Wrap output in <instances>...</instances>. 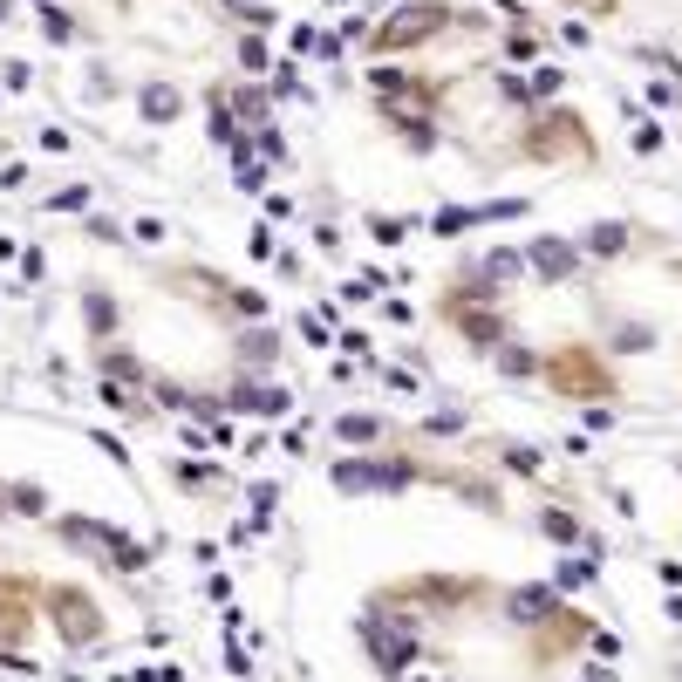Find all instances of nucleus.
<instances>
[{"label":"nucleus","mask_w":682,"mask_h":682,"mask_svg":"<svg viewBox=\"0 0 682 682\" xmlns=\"http://www.w3.org/2000/svg\"><path fill=\"white\" fill-rule=\"evenodd\" d=\"M137 110L151 116V123H171V116L185 110V96H178V89H164V82H151V89L137 96Z\"/></svg>","instance_id":"nucleus-13"},{"label":"nucleus","mask_w":682,"mask_h":682,"mask_svg":"<svg viewBox=\"0 0 682 682\" xmlns=\"http://www.w3.org/2000/svg\"><path fill=\"white\" fill-rule=\"evenodd\" d=\"M532 273H539V280H567L573 266H580V246H567V239H532Z\"/></svg>","instance_id":"nucleus-10"},{"label":"nucleus","mask_w":682,"mask_h":682,"mask_svg":"<svg viewBox=\"0 0 682 682\" xmlns=\"http://www.w3.org/2000/svg\"><path fill=\"white\" fill-rule=\"evenodd\" d=\"M369 232H376L382 246H403V239H410V219H396V212H376V219H369Z\"/></svg>","instance_id":"nucleus-22"},{"label":"nucleus","mask_w":682,"mask_h":682,"mask_svg":"<svg viewBox=\"0 0 682 682\" xmlns=\"http://www.w3.org/2000/svg\"><path fill=\"white\" fill-rule=\"evenodd\" d=\"M35 607H41V587H35V580L0 573V655H21V642L35 635Z\"/></svg>","instance_id":"nucleus-8"},{"label":"nucleus","mask_w":682,"mask_h":682,"mask_svg":"<svg viewBox=\"0 0 682 682\" xmlns=\"http://www.w3.org/2000/svg\"><path fill=\"white\" fill-rule=\"evenodd\" d=\"M82 307H89V328H96V335H110V328H116V301L103 294V287H82Z\"/></svg>","instance_id":"nucleus-18"},{"label":"nucleus","mask_w":682,"mask_h":682,"mask_svg":"<svg viewBox=\"0 0 682 682\" xmlns=\"http://www.w3.org/2000/svg\"><path fill=\"white\" fill-rule=\"evenodd\" d=\"M546 382H553L560 396H587V403L614 396L607 362H601V355H587V348H560V355H546Z\"/></svg>","instance_id":"nucleus-5"},{"label":"nucleus","mask_w":682,"mask_h":682,"mask_svg":"<svg viewBox=\"0 0 682 682\" xmlns=\"http://www.w3.org/2000/svg\"><path fill=\"white\" fill-rule=\"evenodd\" d=\"M457 21H471V14H457L451 0H403L376 35H369V48H376V55H403V48H423L430 35H444Z\"/></svg>","instance_id":"nucleus-1"},{"label":"nucleus","mask_w":682,"mask_h":682,"mask_svg":"<svg viewBox=\"0 0 682 682\" xmlns=\"http://www.w3.org/2000/svg\"><path fill=\"white\" fill-rule=\"evenodd\" d=\"M519 266H526V260H519V253H492V260H485V273H492V280H512Z\"/></svg>","instance_id":"nucleus-24"},{"label":"nucleus","mask_w":682,"mask_h":682,"mask_svg":"<svg viewBox=\"0 0 682 682\" xmlns=\"http://www.w3.org/2000/svg\"><path fill=\"white\" fill-rule=\"evenodd\" d=\"M232 410H260V417H287V410H294V396H287V389H253V382H239V389H232Z\"/></svg>","instance_id":"nucleus-11"},{"label":"nucleus","mask_w":682,"mask_h":682,"mask_svg":"<svg viewBox=\"0 0 682 682\" xmlns=\"http://www.w3.org/2000/svg\"><path fill=\"white\" fill-rule=\"evenodd\" d=\"M498 362H505V376H532V369H539V362H532L526 348H505V355H498Z\"/></svg>","instance_id":"nucleus-25"},{"label":"nucleus","mask_w":682,"mask_h":682,"mask_svg":"<svg viewBox=\"0 0 682 682\" xmlns=\"http://www.w3.org/2000/svg\"><path fill=\"white\" fill-rule=\"evenodd\" d=\"M239 62H246V76H260V69H273V62H266V48H260V41H246V48H239Z\"/></svg>","instance_id":"nucleus-26"},{"label":"nucleus","mask_w":682,"mask_h":682,"mask_svg":"<svg viewBox=\"0 0 682 682\" xmlns=\"http://www.w3.org/2000/svg\"><path fill=\"white\" fill-rule=\"evenodd\" d=\"M232 185H239V191H260V185H266V164L246 151V137L232 144Z\"/></svg>","instance_id":"nucleus-16"},{"label":"nucleus","mask_w":682,"mask_h":682,"mask_svg":"<svg viewBox=\"0 0 682 682\" xmlns=\"http://www.w3.org/2000/svg\"><path fill=\"white\" fill-rule=\"evenodd\" d=\"M635 151H662V130L655 123H635Z\"/></svg>","instance_id":"nucleus-30"},{"label":"nucleus","mask_w":682,"mask_h":682,"mask_svg":"<svg viewBox=\"0 0 682 682\" xmlns=\"http://www.w3.org/2000/svg\"><path fill=\"white\" fill-rule=\"evenodd\" d=\"M478 594H485L478 580H451V573H423V580H403V587H389L382 601H410V607H451V614H457V607H471Z\"/></svg>","instance_id":"nucleus-9"},{"label":"nucleus","mask_w":682,"mask_h":682,"mask_svg":"<svg viewBox=\"0 0 682 682\" xmlns=\"http://www.w3.org/2000/svg\"><path fill=\"white\" fill-rule=\"evenodd\" d=\"M355 635H362V648L376 655L382 676H403V669L417 662V628H410V614H382V607H369V614H355Z\"/></svg>","instance_id":"nucleus-3"},{"label":"nucleus","mask_w":682,"mask_h":682,"mask_svg":"<svg viewBox=\"0 0 682 682\" xmlns=\"http://www.w3.org/2000/svg\"><path fill=\"white\" fill-rule=\"evenodd\" d=\"M335 437H341V444H376L382 417H355V410H348V417H335Z\"/></svg>","instance_id":"nucleus-17"},{"label":"nucleus","mask_w":682,"mask_h":682,"mask_svg":"<svg viewBox=\"0 0 682 682\" xmlns=\"http://www.w3.org/2000/svg\"><path fill=\"white\" fill-rule=\"evenodd\" d=\"M628 246H635V226H621V219H601V226L587 232V253H601V260L628 253Z\"/></svg>","instance_id":"nucleus-12"},{"label":"nucleus","mask_w":682,"mask_h":682,"mask_svg":"<svg viewBox=\"0 0 682 682\" xmlns=\"http://www.w3.org/2000/svg\"><path fill=\"white\" fill-rule=\"evenodd\" d=\"M287 41H294V55H307V48H321V35H314L307 21H301V28H294V35H287Z\"/></svg>","instance_id":"nucleus-31"},{"label":"nucleus","mask_w":682,"mask_h":682,"mask_svg":"<svg viewBox=\"0 0 682 682\" xmlns=\"http://www.w3.org/2000/svg\"><path fill=\"white\" fill-rule=\"evenodd\" d=\"M62 539L69 546H89L103 567H116V573H137V567H151V546H137L130 532H116V526H103V519H62Z\"/></svg>","instance_id":"nucleus-4"},{"label":"nucleus","mask_w":682,"mask_h":682,"mask_svg":"<svg viewBox=\"0 0 682 682\" xmlns=\"http://www.w3.org/2000/svg\"><path fill=\"white\" fill-rule=\"evenodd\" d=\"M546 532H553V539H580V526H573L567 512H546Z\"/></svg>","instance_id":"nucleus-28"},{"label":"nucleus","mask_w":682,"mask_h":682,"mask_svg":"<svg viewBox=\"0 0 682 682\" xmlns=\"http://www.w3.org/2000/svg\"><path fill=\"white\" fill-rule=\"evenodd\" d=\"M226 103H232V116H239L246 130H266V123H273V110H266V96H260V89H232Z\"/></svg>","instance_id":"nucleus-14"},{"label":"nucleus","mask_w":682,"mask_h":682,"mask_svg":"<svg viewBox=\"0 0 682 682\" xmlns=\"http://www.w3.org/2000/svg\"><path fill=\"white\" fill-rule=\"evenodd\" d=\"M553 614V587H526V594H512V621H526V628H539Z\"/></svg>","instance_id":"nucleus-15"},{"label":"nucleus","mask_w":682,"mask_h":682,"mask_svg":"<svg viewBox=\"0 0 682 682\" xmlns=\"http://www.w3.org/2000/svg\"><path fill=\"white\" fill-rule=\"evenodd\" d=\"M82 205H89V185H62L48 198V212H82Z\"/></svg>","instance_id":"nucleus-23"},{"label":"nucleus","mask_w":682,"mask_h":682,"mask_svg":"<svg viewBox=\"0 0 682 682\" xmlns=\"http://www.w3.org/2000/svg\"><path fill=\"white\" fill-rule=\"evenodd\" d=\"M0 498H7V512H28V519L48 505V498H41V485H0Z\"/></svg>","instance_id":"nucleus-20"},{"label":"nucleus","mask_w":682,"mask_h":682,"mask_svg":"<svg viewBox=\"0 0 682 682\" xmlns=\"http://www.w3.org/2000/svg\"><path fill=\"white\" fill-rule=\"evenodd\" d=\"M41 607H48L55 635H62L69 648H96L103 635H110V621H103L96 594H82L76 580H55V587H41Z\"/></svg>","instance_id":"nucleus-2"},{"label":"nucleus","mask_w":682,"mask_h":682,"mask_svg":"<svg viewBox=\"0 0 682 682\" xmlns=\"http://www.w3.org/2000/svg\"><path fill=\"white\" fill-rule=\"evenodd\" d=\"M96 396H103V403H110L116 417H144V403H137V389H130V382H103V389H96Z\"/></svg>","instance_id":"nucleus-19"},{"label":"nucleus","mask_w":682,"mask_h":682,"mask_svg":"<svg viewBox=\"0 0 682 682\" xmlns=\"http://www.w3.org/2000/svg\"><path fill=\"white\" fill-rule=\"evenodd\" d=\"M41 35H48V41H76V21H69V7H55V0H48V7H41Z\"/></svg>","instance_id":"nucleus-21"},{"label":"nucleus","mask_w":682,"mask_h":682,"mask_svg":"<svg viewBox=\"0 0 682 682\" xmlns=\"http://www.w3.org/2000/svg\"><path fill=\"white\" fill-rule=\"evenodd\" d=\"M505 471H539V451H526V444H519V451H505Z\"/></svg>","instance_id":"nucleus-27"},{"label":"nucleus","mask_w":682,"mask_h":682,"mask_svg":"<svg viewBox=\"0 0 682 682\" xmlns=\"http://www.w3.org/2000/svg\"><path fill=\"white\" fill-rule=\"evenodd\" d=\"M519 151L526 157H594V137L580 130V110H546L519 137Z\"/></svg>","instance_id":"nucleus-7"},{"label":"nucleus","mask_w":682,"mask_h":682,"mask_svg":"<svg viewBox=\"0 0 682 682\" xmlns=\"http://www.w3.org/2000/svg\"><path fill=\"white\" fill-rule=\"evenodd\" d=\"M580 580H594V567H587V560H567V567H560V587H580Z\"/></svg>","instance_id":"nucleus-29"},{"label":"nucleus","mask_w":682,"mask_h":682,"mask_svg":"<svg viewBox=\"0 0 682 682\" xmlns=\"http://www.w3.org/2000/svg\"><path fill=\"white\" fill-rule=\"evenodd\" d=\"M417 478H423V464H410V457H341L335 464L341 492H403Z\"/></svg>","instance_id":"nucleus-6"}]
</instances>
